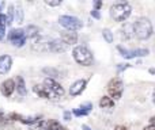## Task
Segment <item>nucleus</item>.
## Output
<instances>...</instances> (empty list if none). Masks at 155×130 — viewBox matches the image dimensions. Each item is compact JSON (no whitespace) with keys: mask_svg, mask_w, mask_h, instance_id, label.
Listing matches in <instances>:
<instances>
[{"mask_svg":"<svg viewBox=\"0 0 155 130\" xmlns=\"http://www.w3.org/2000/svg\"><path fill=\"white\" fill-rule=\"evenodd\" d=\"M150 122H151V125H155V117L151 118V119H150Z\"/></svg>","mask_w":155,"mask_h":130,"instance_id":"f704fd0d","label":"nucleus"},{"mask_svg":"<svg viewBox=\"0 0 155 130\" xmlns=\"http://www.w3.org/2000/svg\"><path fill=\"white\" fill-rule=\"evenodd\" d=\"M114 130H128L125 128V126H121V125H118V126H116L114 128Z\"/></svg>","mask_w":155,"mask_h":130,"instance_id":"473e14b6","label":"nucleus"},{"mask_svg":"<svg viewBox=\"0 0 155 130\" xmlns=\"http://www.w3.org/2000/svg\"><path fill=\"white\" fill-rule=\"evenodd\" d=\"M8 41L16 48H22L26 43V37H25V31L22 29H12L8 33Z\"/></svg>","mask_w":155,"mask_h":130,"instance_id":"0eeeda50","label":"nucleus"},{"mask_svg":"<svg viewBox=\"0 0 155 130\" xmlns=\"http://www.w3.org/2000/svg\"><path fill=\"white\" fill-rule=\"evenodd\" d=\"M82 129H83V130H91V129H90V128H88V126H87V125H83V126H82Z\"/></svg>","mask_w":155,"mask_h":130,"instance_id":"72a5a7b5","label":"nucleus"},{"mask_svg":"<svg viewBox=\"0 0 155 130\" xmlns=\"http://www.w3.org/2000/svg\"><path fill=\"white\" fill-rule=\"evenodd\" d=\"M64 119L65 121H71V113L70 111H65L64 113Z\"/></svg>","mask_w":155,"mask_h":130,"instance_id":"c756f323","label":"nucleus"},{"mask_svg":"<svg viewBox=\"0 0 155 130\" xmlns=\"http://www.w3.org/2000/svg\"><path fill=\"white\" fill-rule=\"evenodd\" d=\"M59 23L63 27H65L67 30H70V31H76V30L82 29V26H83V23L79 19L71 15H61L59 18Z\"/></svg>","mask_w":155,"mask_h":130,"instance_id":"423d86ee","label":"nucleus"},{"mask_svg":"<svg viewBox=\"0 0 155 130\" xmlns=\"http://www.w3.org/2000/svg\"><path fill=\"white\" fill-rule=\"evenodd\" d=\"M107 92H109L110 95V99H120L121 95H123L124 92V83L121 79H118V77H116V79H112L109 81V84H107Z\"/></svg>","mask_w":155,"mask_h":130,"instance_id":"39448f33","label":"nucleus"},{"mask_svg":"<svg viewBox=\"0 0 155 130\" xmlns=\"http://www.w3.org/2000/svg\"><path fill=\"white\" fill-rule=\"evenodd\" d=\"M44 126H45V122H44V121L40 118V119L35 121L33 125H30V129H31V130H42Z\"/></svg>","mask_w":155,"mask_h":130,"instance_id":"4be33fe9","label":"nucleus"},{"mask_svg":"<svg viewBox=\"0 0 155 130\" xmlns=\"http://www.w3.org/2000/svg\"><path fill=\"white\" fill-rule=\"evenodd\" d=\"M132 8L128 3H117L110 7V16L117 22H124L129 18Z\"/></svg>","mask_w":155,"mask_h":130,"instance_id":"7ed1b4c3","label":"nucleus"},{"mask_svg":"<svg viewBox=\"0 0 155 130\" xmlns=\"http://www.w3.org/2000/svg\"><path fill=\"white\" fill-rule=\"evenodd\" d=\"M0 26L2 27L7 26V15H4V14H0Z\"/></svg>","mask_w":155,"mask_h":130,"instance_id":"a878e982","label":"nucleus"},{"mask_svg":"<svg viewBox=\"0 0 155 130\" xmlns=\"http://www.w3.org/2000/svg\"><path fill=\"white\" fill-rule=\"evenodd\" d=\"M91 16H93V18H95V19H99V18H101V14H99V11L93 10V11H91Z\"/></svg>","mask_w":155,"mask_h":130,"instance_id":"cd10ccee","label":"nucleus"},{"mask_svg":"<svg viewBox=\"0 0 155 130\" xmlns=\"http://www.w3.org/2000/svg\"><path fill=\"white\" fill-rule=\"evenodd\" d=\"M45 4L51 5V7H57L61 4V0H45Z\"/></svg>","mask_w":155,"mask_h":130,"instance_id":"393cba45","label":"nucleus"},{"mask_svg":"<svg viewBox=\"0 0 155 130\" xmlns=\"http://www.w3.org/2000/svg\"><path fill=\"white\" fill-rule=\"evenodd\" d=\"M68 46L63 42L61 40H51L49 42V52H53V53H63V52L67 50Z\"/></svg>","mask_w":155,"mask_h":130,"instance_id":"9d476101","label":"nucleus"},{"mask_svg":"<svg viewBox=\"0 0 155 130\" xmlns=\"http://www.w3.org/2000/svg\"><path fill=\"white\" fill-rule=\"evenodd\" d=\"M0 91H2V94L4 96H11L12 95V92L15 91V81H14L12 79H7L4 80V81L2 83V85H0Z\"/></svg>","mask_w":155,"mask_h":130,"instance_id":"1a4fd4ad","label":"nucleus"},{"mask_svg":"<svg viewBox=\"0 0 155 130\" xmlns=\"http://www.w3.org/2000/svg\"><path fill=\"white\" fill-rule=\"evenodd\" d=\"M102 35H104L105 41H106L107 43H112L113 42V33L110 31L109 29H105L104 31H102Z\"/></svg>","mask_w":155,"mask_h":130,"instance_id":"412c9836","label":"nucleus"},{"mask_svg":"<svg viewBox=\"0 0 155 130\" xmlns=\"http://www.w3.org/2000/svg\"><path fill=\"white\" fill-rule=\"evenodd\" d=\"M131 65H128V64H118V68H117V71H118V73L120 72H123L124 69H127V68H129Z\"/></svg>","mask_w":155,"mask_h":130,"instance_id":"bb28decb","label":"nucleus"},{"mask_svg":"<svg viewBox=\"0 0 155 130\" xmlns=\"http://www.w3.org/2000/svg\"><path fill=\"white\" fill-rule=\"evenodd\" d=\"M45 130H67V129H65L63 125H60L57 121L51 119L45 123Z\"/></svg>","mask_w":155,"mask_h":130,"instance_id":"6ab92c4d","label":"nucleus"},{"mask_svg":"<svg viewBox=\"0 0 155 130\" xmlns=\"http://www.w3.org/2000/svg\"><path fill=\"white\" fill-rule=\"evenodd\" d=\"M72 56L78 64H80L83 66H90L94 61L93 54H91V52L86 46H76L72 50Z\"/></svg>","mask_w":155,"mask_h":130,"instance_id":"20e7f679","label":"nucleus"},{"mask_svg":"<svg viewBox=\"0 0 155 130\" xmlns=\"http://www.w3.org/2000/svg\"><path fill=\"white\" fill-rule=\"evenodd\" d=\"M15 88H16V91H18V94L21 96H26L27 95V90H26V84H25V79L22 76L16 77Z\"/></svg>","mask_w":155,"mask_h":130,"instance_id":"f3484780","label":"nucleus"},{"mask_svg":"<svg viewBox=\"0 0 155 130\" xmlns=\"http://www.w3.org/2000/svg\"><path fill=\"white\" fill-rule=\"evenodd\" d=\"M25 31V37L26 38H31V40H38L40 38V29H38L37 26H27L26 30H23Z\"/></svg>","mask_w":155,"mask_h":130,"instance_id":"2eb2a0df","label":"nucleus"},{"mask_svg":"<svg viewBox=\"0 0 155 130\" xmlns=\"http://www.w3.org/2000/svg\"><path fill=\"white\" fill-rule=\"evenodd\" d=\"M4 35H5V30H4V27H2L0 26V41L4 38Z\"/></svg>","mask_w":155,"mask_h":130,"instance_id":"c85d7f7f","label":"nucleus"},{"mask_svg":"<svg viewBox=\"0 0 155 130\" xmlns=\"http://www.w3.org/2000/svg\"><path fill=\"white\" fill-rule=\"evenodd\" d=\"M132 33H134L135 37L142 41L148 40L153 34V24H151L150 19L144 18V16L136 19L135 23L132 24Z\"/></svg>","mask_w":155,"mask_h":130,"instance_id":"f257e3e1","label":"nucleus"},{"mask_svg":"<svg viewBox=\"0 0 155 130\" xmlns=\"http://www.w3.org/2000/svg\"><path fill=\"white\" fill-rule=\"evenodd\" d=\"M86 85H87V80H84V79L78 80V81H75L72 85H71V88H70V94H71L72 96L80 95V94L83 92V90L86 88Z\"/></svg>","mask_w":155,"mask_h":130,"instance_id":"f8f14e48","label":"nucleus"},{"mask_svg":"<svg viewBox=\"0 0 155 130\" xmlns=\"http://www.w3.org/2000/svg\"><path fill=\"white\" fill-rule=\"evenodd\" d=\"M33 91H34V92L37 94L40 98H45V99H46L45 91H44V87H42V85H34V87H33Z\"/></svg>","mask_w":155,"mask_h":130,"instance_id":"5701e85b","label":"nucleus"},{"mask_svg":"<svg viewBox=\"0 0 155 130\" xmlns=\"http://www.w3.org/2000/svg\"><path fill=\"white\" fill-rule=\"evenodd\" d=\"M91 109H93V104L88 102V103H84L80 106V109H75L74 110V115H76V117H84V115H88L91 111Z\"/></svg>","mask_w":155,"mask_h":130,"instance_id":"dca6fc26","label":"nucleus"},{"mask_svg":"<svg viewBox=\"0 0 155 130\" xmlns=\"http://www.w3.org/2000/svg\"><path fill=\"white\" fill-rule=\"evenodd\" d=\"M61 41L65 43V45H75L78 42V34L75 31H64L61 33Z\"/></svg>","mask_w":155,"mask_h":130,"instance_id":"ddd939ff","label":"nucleus"},{"mask_svg":"<svg viewBox=\"0 0 155 130\" xmlns=\"http://www.w3.org/2000/svg\"><path fill=\"white\" fill-rule=\"evenodd\" d=\"M14 19L16 23H22L23 22V10L21 5H16V8L14 7Z\"/></svg>","mask_w":155,"mask_h":130,"instance_id":"aec40b11","label":"nucleus"},{"mask_svg":"<svg viewBox=\"0 0 155 130\" xmlns=\"http://www.w3.org/2000/svg\"><path fill=\"white\" fill-rule=\"evenodd\" d=\"M10 119H14V121H19V122L22 123H26V125H33V123L35 122V121H38L40 118L35 117V118H31V117H23V115L21 114H16V113H12V114H10Z\"/></svg>","mask_w":155,"mask_h":130,"instance_id":"4468645a","label":"nucleus"},{"mask_svg":"<svg viewBox=\"0 0 155 130\" xmlns=\"http://www.w3.org/2000/svg\"><path fill=\"white\" fill-rule=\"evenodd\" d=\"M44 73L49 75V76H52V77H57V76H59V71H57V69H53V68H44ZM52 77H51V79H52Z\"/></svg>","mask_w":155,"mask_h":130,"instance_id":"b1692460","label":"nucleus"},{"mask_svg":"<svg viewBox=\"0 0 155 130\" xmlns=\"http://www.w3.org/2000/svg\"><path fill=\"white\" fill-rule=\"evenodd\" d=\"M143 130H155V125H148V126H146Z\"/></svg>","mask_w":155,"mask_h":130,"instance_id":"2f4dec72","label":"nucleus"},{"mask_svg":"<svg viewBox=\"0 0 155 130\" xmlns=\"http://www.w3.org/2000/svg\"><path fill=\"white\" fill-rule=\"evenodd\" d=\"M44 91H45L46 99H59L64 95V88L59 84L57 81H54L51 77H46L44 80Z\"/></svg>","mask_w":155,"mask_h":130,"instance_id":"f03ea898","label":"nucleus"},{"mask_svg":"<svg viewBox=\"0 0 155 130\" xmlns=\"http://www.w3.org/2000/svg\"><path fill=\"white\" fill-rule=\"evenodd\" d=\"M117 50L121 53V56L124 59H135V57H144L148 54L147 49H136V50H128V49H124L123 46L118 45L117 46Z\"/></svg>","mask_w":155,"mask_h":130,"instance_id":"6e6552de","label":"nucleus"},{"mask_svg":"<svg viewBox=\"0 0 155 130\" xmlns=\"http://www.w3.org/2000/svg\"><path fill=\"white\" fill-rule=\"evenodd\" d=\"M11 65H12V59L8 54L0 56V75H5L10 72Z\"/></svg>","mask_w":155,"mask_h":130,"instance_id":"9b49d317","label":"nucleus"},{"mask_svg":"<svg viewBox=\"0 0 155 130\" xmlns=\"http://www.w3.org/2000/svg\"><path fill=\"white\" fill-rule=\"evenodd\" d=\"M94 5H95V10L98 11L99 8H101V5H102V2H99V0H98V2H95V3H94Z\"/></svg>","mask_w":155,"mask_h":130,"instance_id":"7c9ffc66","label":"nucleus"},{"mask_svg":"<svg viewBox=\"0 0 155 130\" xmlns=\"http://www.w3.org/2000/svg\"><path fill=\"white\" fill-rule=\"evenodd\" d=\"M153 100H154V103H155V90H154V94H153Z\"/></svg>","mask_w":155,"mask_h":130,"instance_id":"c9c22d12","label":"nucleus"},{"mask_svg":"<svg viewBox=\"0 0 155 130\" xmlns=\"http://www.w3.org/2000/svg\"><path fill=\"white\" fill-rule=\"evenodd\" d=\"M99 107L105 110H112L114 107V100L109 98V96H104V98L99 100Z\"/></svg>","mask_w":155,"mask_h":130,"instance_id":"a211bd4d","label":"nucleus"}]
</instances>
